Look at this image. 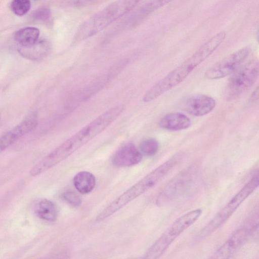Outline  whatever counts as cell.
Instances as JSON below:
<instances>
[{
  "label": "cell",
  "mask_w": 259,
  "mask_h": 259,
  "mask_svg": "<svg viewBox=\"0 0 259 259\" xmlns=\"http://www.w3.org/2000/svg\"><path fill=\"white\" fill-rule=\"evenodd\" d=\"M123 104L116 105L106 111L35 164L30 170L32 177L38 176L63 161L102 133L122 113Z\"/></svg>",
  "instance_id": "cell-1"
},
{
  "label": "cell",
  "mask_w": 259,
  "mask_h": 259,
  "mask_svg": "<svg viewBox=\"0 0 259 259\" xmlns=\"http://www.w3.org/2000/svg\"><path fill=\"white\" fill-rule=\"evenodd\" d=\"M226 32L218 33L202 45L190 57L151 87L144 94V102H151L182 82L222 43Z\"/></svg>",
  "instance_id": "cell-2"
},
{
  "label": "cell",
  "mask_w": 259,
  "mask_h": 259,
  "mask_svg": "<svg viewBox=\"0 0 259 259\" xmlns=\"http://www.w3.org/2000/svg\"><path fill=\"white\" fill-rule=\"evenodd\" d=\"M183 157V154L180 152L172 156L115 198L97 216L96 221L99 222L108 218L156 186L181 162Z\"/></svg>",
  "instance_id": "cell-3"
},
{
  "label": "cell",
  "mask_w": 259,
  "mask_h": 259,
  "mask_svg": "<svg viewBox=\"0 0 259 259\" xmlns=\"http://www.w3.org/2000/svg\"><path fill=\"white\" fill-rule=\"evenodd\" d=\"M139 0H117L85 20L78 28L76 40L92 36L131 11Z\"/></svg>",
  "instance_id": "cell-4"
},
{
  "label": "cell",
  "mask_w": 259,
  "mask_h": 259,
  "mask_svg": "<svg viewBox=\"0 0 259 259\" xmlns=\"http://www.w3.org/2000/svg\"><path fill=\"white\" fill-rule=\"evenodd\" d=\"M199 176L200 170L194 165L182 170L161 190L157 198V205H165L189 194L196 188Z\"/></svg>",
  "instance_id": "cell-5"
},
{
  "label": "cell",
  "mask_w": 259,
  "mask_h": 259,
  "mask_svg": "<svg viewBox=\"0 0 259 259\" xmlns=\"http://www.w3.org/2000/svg\"><path fill=\"white\" fill-rule=\"evenodd\" d=\"M258 186V172L257 170L240 190L200 230L198 235V239L205 238L224 224L240 205L256 190Z\"/></svg>",
  "instance_id": "cell-6"
},
{
  "label": "cell",
  "mask_w": 259,
  "mask_h": 259,
  "mask_svg": "<svg viewBox=\"0 0 259 259\" xmlns=\"http://www.w3.org/2000/svg\"><path fill=\"white\" fill-rule=\"evenodd\" d=\"M202 212L201 209L196 208L177 219L149 247L144 257L150 259L160 257L181 234L195 223Z\"/></svg>",
  "instance_id": "cell-7"
},
{
  "label": "cell",
  "mask_w": 259,
  "mask_h": 259,
  "mask_svg": "<svg viewBox=\"0 0 259 259\" xmlns=\"http://www.w3.org/2000/svg\"><path fill=\"white\" fill-rule=\"evenodd\" d=\"M258 72L259 64L257 59L241 66L229 78L227 87V98L234 99L250 89L256 80Z\"/></svg>",
  "instance_id": "cell-8"
},
{
  "label": "cell",
  "mask_w": 259,
  "mask_h": 259,
  "mask_svg": "<svg viewBox=\"0 0 259 259\" xmlns=\"http://www.w3.org/2000/svg\"><path fill=\"white\" fill-rule=\"evenodd\" d=\"M250 48L244 47L228 56L209 68L205 73L209 79H218L233 74L248 57Z\"/></svg>",
  "instance_id": "cell-9"
},
{
  "label": "cell",
  "mask_w": 259,
  "mask_h": 259,
  "mask_svg": "<svg viewBox=\"0 0 259 259\" xmlns=\"http://www.w3.org/2000/svg\"><path fill=\"white\" fill-rule=\"evenodd\" d=\"M255 225L243 226L234 233L212 255V258H228L235 254L247 242Z\"/></svg>",
  "instance_id": "cell-10"
},
{
  "label": "cell",
  "mask_w": 259,
  "mask_h": 259,
  "mask_svg": "<svg viewBox=\"0 0 259 259\" xmlns=\"http://www.w3.org/2000/svg\"><path fill=\"white\" fill-rule=\"evenodd\" d=\"M216 105L215 100L210 96L194 95L187 97L183 101L184 109L195 116L206 115L213 110Z\"/></svg>",
  "instance_id": "cell-11"
},
{
  "label": "cell",
  "mask_w": 259,
  "mask_h": 259,
  "mask_svg": "<svg viewBox=\"0 0 259 259\" xmlns=\"http://www.w3.org/2000/svg\"><path fill=\"white\" fill-rule=\"evenodd\" d=\"M36 119L25 120L0 137V153L13 144L17 140L33 131L37 126Z\"/></svg>",
  "instance_id": "cell-12"
},
{
  "label": "cell",
  "mask_w": 259,
  "mask_h": 259,
  "mask_svg": "<svg viewBox=\"0 0 259 259\" xmlns=\"http://www.w3.org/2000/svg\"><path fill=\"white\" fill-rule=\"evenodd\" d=\"M142 154L133 144H127L120 147L112 158L113 164L118 167H129L141 162Z\"/></svg>",
  "instance_id": "cell-13"
},
{
  "label": "cell",
  "mask_w": 259,
  "mask_h": 259,
  "mask_svg": "<svg viewBox=\"0 0 259 259\" xmlns=\"http://www.w3.org/2000/svg\"><path fill=\"white\" fill-rule=\"evenodd\" d=\"M32 211L39 219L49 222L56 221L58 210L56 204L47 198H39L33 201Z\"/></svg>",
  "instance_id": "cell-14"
},
{
  "label": "cell",
  "mask_w": 259,
  "mask_h": 259,
  "mask_svg": "<svg viewBox=\"0 0 259 259\" xmlns=\"http://www.w3.org/2000/svg\"><path fill=\"white\" fill-rule=\"evenodd\" d=\"M159 126L164 129L179 131L188 128L191 125V120L186 115L181 113H171L161 118Z\"/></svg>",
  "instance_id": "cell-15"
},
{
  "label": "cell",
  "mask_w": 259,
  "mask_h": 259,
  "mask_svg": "<svg viewBox=\"0 0 259 259\" xmlns=\"http://www.w3.org/2000/svg\"><path fill=\"white\" fill-rule=\"evenodd\" d=\"M50 45L46 40H37L28 47H19L18 51L24 58L31 60H39L45 57L50 50Z\"/></svg>",
  "instance_id": "cell-16"
},
{
  "label": "cell",
  "mask_w": 259,
  "mask_h": 259,
  "mask_svg": "<svg viewBox=\"0 0 259 259\" xmlns=\"http://www.w3.org/2000/svg\"><path fill=\"white\" fill-rule=\"evenodd\" d=\"M96 182V178L94 175L87 171L78 172L73 178L74 187L82 194L91 192L95 187Z\"/></svg>",
  "instance_id": "cell-17"
},
{
  "label": "cell",
  "mask_w": 259,
  "mask_h": 259,
  "mask_svg": "<svg viewBox=\"0 0 259 259\" xmlns=\"http://www.w3.org/2000/svg\"><path fill=\"white\" fill-rule=\"evenodd\" d=\"M39 30L35 27H28L18 30L15 34V40L19 47H28L38 40Z\"/></svg>",
  "instance_id": "cell-18"
},
{
  "label": "cell",
  "mask_w": 259,
  "mask_h": 259,
  "mask_svg": "<svg viewBox=\"0 0 259 259\" xmlns=\"http://www.w3.org/2000/svg\"><path fill=\"white\" fill-rule=\"evenodd\" d=\"M174 0H152L142 7L136 14V18L143 19Z\"/></svg>",
  "instance_id": "cell-19"
},
{
  "label": "cell",
  "mask_w": 259,
  "mask_h": 259,
  "mask_svg": "<svg viewBox=\"0 0 259 259\" xmlns=\"http://www.w3.org/2000/svg\"><path fill=\"white\" fill-rule=\"evenodd\" d=\"M158 148V142L154 138L144 140L140 146L141 153L148 156L154 155L157 152Z\"/></svg>",
  "instance_id": "cell-20"
},
{
  "label": "cell",
  "mask_w": 259,
  "mask_h": 259,
  "mask_svg": "<svg viewBox=\"0 0 259 259\" xmlns=\"http://www.w3.org/2000/svg\"><path fill=\"white\" fill-rule=\"evenodd\" d=\"M11 6L15 14L22 16L29 11L31 3L29 0H13Z\"/></svg>",
  "instance_id": "cell-21"
},
{
  "label": "cell",
  "mask_w": 259,
  "mask_h": 259,
  "mask_svg": "<svg viewBox=\"0 0 259 259\" xmlns=\"http://www.w3.org/2000/svg\"><path fill=\"white\" fill-rule=\"evenodd\" d=\"M62 197L68 203L73 206H78L81 203L80 197L73 192H66L63 194Z\"/></svg>",
  "instance_id": "cell-22"
},
{
  "label": "cell",
  "mask_w": 259,
  "mask_h": 259,
  "mask_svg": "<svg viewBox=\"0 0 259 259\" xmlns=\"http://www.w3.org/2000/svg\"><path fill=\"white\" fill-rule=\"evenodd\" d=\"M103 0H65L67 6L73 7H81L100 3Z\"/></svg>",
  "instance_id": "cell-23"
},
{
  "label": "cell",
  "mask_w": 259,
  "mask_h": 259,
  "mask_svg": "<svg viewBox=\"0 0 259 259\" xmlns=\"http://www.w3.org/2000/svg\"><path fill=\"white\" fill-rule=\"evenodd\" d=\"M51 15L50 11L46 8H40L34 12L33 17L37 20L45 21L48 20Z\"/></svg>",
  "instance_id": "cell-24"
}]
</instances>
